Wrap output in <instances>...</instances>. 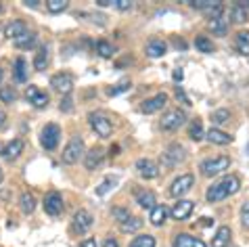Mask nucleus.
<instances>
[{"label":"nucleus","mask_w":249,"mask_h":247,"mask_svg":"<svg viewBox=\"0 0 249 247\" xmlns=\"http://www.w3.org/2000/svg\"><path fill=\"white\" fill-rule=\"evenodd\" d=\"M0 13H2V6H0Z\"/></svg>","instance_id":"57"},{"label":"nucleus","mask_w":249,"mask_h":247,"mask_svg":"<svg viewBox=\"0 0 249 247\" xmlns=\"http://www.w3.org/2000/svg\"><path fill=\"white\" fill-rule=\"evenodd\" d=\"M130 247H155V237L151 235H141L136 237L132 243H130Z\"/></svg>","instance_id":"38"},{"label":"nucleus","mask_w":249,"mask_h":247,"mask_svg":"<svg viewBox=\"0 0 249 247\" xmlns=\"http://www.w3.org/2000/svg\"><path fill=\"white\" fill-rule=\"evenodd\" d=\"M25 99L30 101L36 109H44L48 105V94L40 90L38 86H30V88H27V90H25Z\"/></svg>","instance_id":"14"},{"label":"nucleus","mask_w":249,"mask_h":247,"mask_svg":"<svg viewBox=\"0 0 249 247\" xmlns=\"http://www.w3.org/2000/svg\"><path fill=\"white\" fill-rule=\"evenodd\" d=\"M88 120H90V126L96 134H99V139H109V136L113 134V124L109 122L107 115H103V113H90L88 115Z\"/></svg>","instance_id":"4"},{"label":"nucleus","mask_w":249,"mask_h":247,"mask_svg":"<svg viewBox=\"0 0 249 247\" xmlns=\"http://www.w3.org/2000/svg\"><path fill=\"white\" fill-rule=\"evenodd\" d=\"M165 103H168V94H165V92H159V94H155V97H151V99H147V101H142L141 111L151 115V113L159 111V109H163V107H165Z\"/></svg>","instance_id":"10"},{"label":"nucleus","mask_w":249,"mask_h":247,"mask_svg":"<svg viewBox=\"0 0 249 247\" xmlns=\"http://www.w3.org/2000/svg\"><path fill=\"white\" fill-rule=\"evenodd\" d=\"M19 205H21V212H23V214H34V210H36V199H34L32 193H23Z\"/></svg>","instance_id":"32"},{"label":"nucleus","mask_w":249,"mask_h":247,"mask_svg":"<svg viewBox=\"0 0 249 247\" xmlns=\"http://www.w3.org/2000/svg\"><path fill=\"white\" fill-rule=\"evenodd\" d=\"M193 208H195V203L189 201V199H180L174 208H172V218H176V220H186L191 214H193Z\"/></svg>","instance_id":"15"},{"label":"nucleus","mask_w":249,"mask_h":247,"mask_svg":"<svg viewBox=\"0 0 249 247\" xmlns=\"http://www.w3.org/2000/svg\"><path fill=\"white\" fill-rule=\"evenodd\" d=\"M241 224H243V229H249V199L241 205Z\"/></svg>","instance_id":"44"},{"label":"nucleus","mask_w":249,"mask_h":247,"mask_svg":"<svg viewBox=\"0 0 249 247\" xmlns=\"http://www.w3.org/2000/svg\"><path fill=\"white\" fill-rule=\"evenodd\" d=\"M172 78H174V82H180V80H182V70H174Z\"/></svg>","instance_id":"49"},{"label":"nucleus","mask_w":249,"mask_h":247,"mask_svg":"<svg viewBox=\"0 0 249 247\" xmlns=\"http://www.w3.org/2000/svg\"><path fill=\"white\" fill-rule=\"evenodd\" d=\"M96 53H99L103 59H109L115 54V46L111 42H107V40H99V42H96Z\"/></svg>","instance_id":"31"},{"label":"nucleus","mask_w":249,"mask_h":247,"mask_svg":"<svg viewBox=\"0 0 249 247\" xmlns=\"http://www.w3.org/2000/svg\"><path fill=\"white\" fill-rule=\"evenodd\" d=\"M34 42H36V34L23 32L21 36L15 40V46H17V49H32V44H34Z\"/></svg>","instance_id":"33"},{"label":"nucleus","mask_w":249,"mask_h":247,"mask_svg":"<svg viewBox=\"0 0 249 247\" xmlns=\"http://www.w3.org/2000/svg\"><path fill=\"white\" fill-rule=\"evenodd\" d=\"M44 212L48 216H59L63 212V197L57 191H51L46 197H44Z\"/></svg>","instance_id":"8"},{"label":"nucleus","mask_w":249,"mask_h":247,"mask_svg":"<svg viewBox=\"0 0 249 247\" xmlns=\"http://www.w3.org/2000/svg\"><path fill=\"white\" fill-rule=\"evenodd\" d=\"M113 216H115V220L122 224V222H126L132 214H130V212H128L126 208H113Z\"/></svg>","instance_id":"43"},{"label":"nucleus","mask_w":249,"mask_h":247,"mask_svg":"<svg viewBox=\"0 0 249 247\" xmlns=\"http://www.w3.org/2000/svg\"><path fill=\"white\" fill-rule=\"evenodd\" d=\"M105 247H120V245H117V241H115V239H111V237H109L107 241H105Z\"/></svg>","instance_id":"51"},{"label":"nucleus","mask_w":249,"mask_h":247,"mask_svg":"<svg viewBox=\"0 0 249 247\" xmlns=\"http://www.w3.org/2000/svg\"><path fill=\"white\" fill-rule=\"evenodd\" d=\"M25 32V23L21 21V19H15V21H9L4 27V36L11 38V40H17L21 34Z\"/></svg>","instance_id":"22"},{"label":"nucleus","mask_w":249,"mask_h":247,"mask_svg":"<svg viewBox=\"0 0 249 247\" xmlns=\"http://www.w3.org/2000/svg\"><path fill=\"white\" fill-rule=\"evenodd\" d=\"M67 6H69L67 0H48V2H46L48 13H63Z\"/></svg>","instance_id":"39"},{"label":"nucleus","mask_w":249,"mask_h":247,"mask_svg":"<svg viewBox=\"0 0 249 247\" xmlns=\"http://www.w3.org/2000/svg\"><path fill=\"white\" fill-rule=\"evenodd\" d=\"M234 51L243 57H249V32H239L234 36Z\"/></svg>","instance_id":"23"},{"label":"nucleus","mask_w":249,"mask_h":247,"mask_svg":"<svg viewBox=\"0 0 249 247\" xmlns=\"http://www.w3.org/2000/svg\"><path fill=\"white\" fill-rule=\"evenodd\" d=\"M82 155H84V139H80V136H73V139L65 145L63 163H67V166H73V163H78L82 159Z\"/></svg>","instance_id":"3"},{"label":"nucleus","mask_w":249,"mask_h":247,"mask_svg":"<svg viewBox=\"0 0 249 247\" xmlns=\"http://www.w3.org/2000/svg\"><path fill=\"white\" fill-rule=\"evenodd\" d=\"M176 99H178V101H180V103H182V105H184V107H193V103H191V99H189V97H186V92L182 90V88H176Z\"/></svg>","instance_id":"45"},{"label":"nucleus","mask_w":249,"mask_h":247,"mask_svg":"<svg viewBox=\"0 0 249 247\" xmlns=\"http://www.w3.org/2000/svg\"><path fill=\"white\" fill-rule=\"evenodd\" d=\"M82 247H99V245H96L94 239H86V241L82 243Z\"/></svg>","instance_id":"50"},{"label":"nucleus","mask_w":249,"mask_h":247,"mask_svg":"<svg viewBox=\"0 0 249 247\" xmlns=\"http://www.w3.org/2000/svg\"><path fill=\"white\" fill-rule=\"evenodd\" d=\"M168 208L165 205H155L153 210H151V214H149V218H151V224L153 226H161L163 222H165V218H168Z\"/></svg>","instance_id":"25"},{"label":"nucleus","mask_w":249,"mask_h":247,"mask_svg":"<svg viewBox=\"0 0 249 247\" xmlns=\"http://www.w3.org/2000/svg\"><path fill=\"white\" fill-rule=\"evenodd\" d=\"M207 27H210V32H213L216 36H224L228 32V21H224V19H210Z\"/></svg>","instance_id":"30"},{"label":"nucleus","mask_w":249,"mask_h":247,"mask_svg":"<svg viewBox=\"0 0 249 247\" xmlns=\"http://www.w3.org/2000/svg\"><path fill=\"white\" fill-rule=\"evenodd\" d=\"M165 42L163 40H159V38H153V40H149L147 46H144V51H147V54L151 59H159V57H163L165 54Z\"/></svg>","instance_id":"17"},{"label":"nucleus","mask_w":249,"mask_h":247,"mask_svg":"<svg viewBox=\"0 0 249 247\" xmlns=\"http://www.w3.org/2000/svg\"><path fill=\"white\" fill-rule=\"evenodd\" d=\"M103 149H99V147H92L90 151H88V155H84V166H86V170H96L101 166V161H103Z\"/></svg>","instance_id":"18"},{"label":"nucleus","mask_w":249,"mask_h":247,"mask_svg":"<svg viewBox=\"0 0 249 247\" xmlns=\"http://www.w3.org/2000/svg\"><path fill=\"white\" fill-rule=\"evenodd\" d=\"M111 187H115V178H107L105 182L103 184H99V187H96V195H107L109 191H111Z\"/></svg>","instance_id":"42"},{"label":"nucleus","mask_w":249,"mask_h":247,"mask_svg":"<svg viewBox=\"0 0 249 247\" xmlns=\"http://www.w3.org/2000/svg\"><path fill=\"white\" fill-rule=\"evenodd\" d=\"M34 67H36L38 71H44L48 67V49L46 46H40L38 49V54H36V59H34Z\"/></svg>","instance_id":"27"},{"label":"nucleus","mask_w":249,"mask_h":247,"mask_svg":"<svg viewBox=\"0 0 249 247\" xmlns=\"http://www.w3.org/2000/svg\"><path fill=\"white\" fill-rule=\"evenodd\" d=\"M51 86L54 88L57 92H63V94H69L73 88V75L69 73H57L51 78Z\"/></svg>","instance_id":"13"},{"label":"nucleus","mask_w":249,"mask_h":247,"mask_svg":"<svg viewBox=\"0 0 249 247\" xmlns=\"http://www.w3.org/2000/svg\"><path fill=\"white\" fill-rule=\"evenodd\" d=\"M99 6H115V0H96Z\"/></svg>","instance_id":"48"},{"label":"nucleus","mask_w":249,"mask_h":247,"mask_svg":"<svg viewBox=\"0 0 249 247\" xmlns=\"http://www.w3.org/2000/svg\"><path fill=\"white\" fill-rule=\"evenodd\" d=\"M4 120H6V115H4V111H0V128H2V124H4Z\"/></svg>","instance_id":"54"},{"label":"nucleus","mask_w":249,"mask_h":247,"mask_svg":"<svg viewBox=\"0 0 249 247\" xmlns=\"http://www.w3.org/2000/svg\"><path fill=\"white\" fill-rule=\"evenodd\" d=\"M73 109V103H71V99H69V94H65L63 99H61V111L63 113H69Z\"/></svg>","instance_id":"46"},{"label":"nucleus","mask_w":249,"mask_h":247,"mask_svg":"<svg viewBox=\"0 0 249 247\" xmlns=\"http://www.w3.org/2000/svg\"><path fill=\"white\" fill-rule=\"evenodd\" d=\"M205 139L212 142V145H231L232 142V136L231 134H226L222 132V130H218V128H212V130H207L205 132Z\"/></svg>","instance_id":"16"},{"label":"nucleus","mask_w":249,"mask_h":247,"mask_svg":"<svg viewBox=\"0 0 249 247\" xmlns=\"http://www.w3.org/2000/svg\"><path fill=\"white\" fill-rule=\"evenodd\" d=\"M0 101H2L4 105H11V103H15L17 101V90H15V88H11V86L0 88Z\"/></svg>","instance_id":"36"},{"label":"nucleus","mask_w":249,"mask_h":247,"mask_svg":"<svg viewBox=\"0 0 249 247\" xmlns=\"http://www.w3.org/2000/svg\"><path fill=\"white\" fill-rule=\"evenodd\" d=\"M203 136H205V132H203L201 120H193L191 126H189V139H193V141H203Z\"/></svg>","instance_id":"29"},{"label":"nucleus","mask_w":249,"mask_h":247,"mask_svg":"<svg viewBox=\"0 0 249 247\" xmlns=\"http://www.w3.org/2000/svg\"><path fill=\"white\" fill-rule=\"evenodd\" d=\"M174 247H207L201 239L189 235V232H180L176 239H174Z\"/></svg>","instance_id":"19"},{"label":"nucleus","mask_w":249,"mask_h":247,"mask_svg":"<svg viewBox=\"0 0 249 247\" xmlns=\"http://www.w3.org/2000/svg\"><path fill=\"white\" fill-rule=\"evenodd\" d=\"M228 166H231V157L228 155H216V157H210V159H203L199 170H201L203 176H216L220 172H226Z\"/></svg>","instance_id":"2"},{"label":"nucleus","mask_w":249,"mask_h":247,"mask_svg":"<svg viewBox=\"0 0 249 247\" xmlns=\"http://www.w3.org/2000/svg\"><path fill=\"white\" fill-rule=\"evenodd\" d=\"M231 239H232V232L228 226H220L216 237L212 239V247H228L231 245Z\"/></svg>","instance_id":"20"},{"label":"nucleus","mask_w":249,"mask_h":247,"mask_svg":"<svg viewBox=\"0 0 249 247\" xmlns=\"http://www.w3.org/2000/svg\"><path fill=\"white\" fill-rule=\"evenodd\" d=\"M141 226H142V220H141V218L130 216L126 222H122V224H120V229H122V232H126V235H130V232L141 230Z\"/></svg>","instance_id":"28"},{"label":"nucleus","mask_w":249,"mask_h":247,"mask_svg":"<svg viewBox=\"0 0 249 247\" xmlns=\"http://www.w3.org/2000/svg\"><path fill=\"white\" fill-rule=\"evenodd\" d=\"M212 122L213 124H228L231 122V111L228 109H216V111H212Z\"/></svg>","instance_id":"37"},{"label":"nucleus","mask_w":249,"mask_h":247,"mask_svg":"<svg viewBox=\"0 0 249 247\" xmlns=\"http://www.w3.org/2000/svg\"><path fill=\"white\" fill-rule=\"evenodd\" d=\"M199 222H201V226H205V229H207V226H212V218H201V220H199Z\"/></svg>","instance_id":"52"},{"label":"nucleus","mask_w":249,"mask_h":247,"mask_svg":"<svg viewBox=\"0 0 249 247\" xmlns=\"http://www.w3.org/2000/svg\"><path fill=\"white\" fill-rule=\"evenodd\" d=\"M132 0H115V9H120V11H128V9H132Z\"/></svg>","instance_id":"47"},{"label":"nucleus","mask_w":249,"mask_h":247,"mask_svg":"<svg viewBox=\"0 0 249 247\" xmlns=\"http://www.w3.org/2000/svg\"><path fill=\"white\" fill-rule=\"evenodd\" d=\"M92 214L88 210H78L73 216V230L78 232V235H84V232H88V229L92 226Z\"/></svg>","instance_id":"9"},{"label":"nucleus","mask_w":249,"mask_h":247,"mask_svg":"<svg viewBox=\"0 0 249 247\" xmlns=\"http://www.w3.org/2000/svg\"><path fill=\"white\" fill-rule=\"evenodd\" d=\"M21 151H23V141L15 139V141H11L9 145L2 149V155L6 157V159H15V157L21 155Z\"/></svg>","instance_id":"24"},{"label":"nucleus","mask_w":249,"mask_h":247,"mask_svg":"<svg viewBox=\"0 0 249 247\" xmlns=\"http://www.w3.org/2000/svg\"><path fill=\"white\" fill-rule=\"evenodd\" d=\"M23 4H27V6H38L40 2H38V0H25Z\"/></svg>","instance_id":"53"},{"label":"nucleus","mask_w":249,"mask_h":247,"mask_svg":"<svg viewBox=\"0 0 249 247\" xmlns=\"http://www.w3.org/2000/svg\"><path fill=\"white\" fill-rule=\"evenodd\" d=\"M193 182H195V176H193V174H182V176H178L176 180L170 184V197H174V199L182 197L186 191L193 187Z\"/></svg>","instance_id":"7"},{"label":"nucleus","mask_w":249,"mask_h":247,"mask_svg":"<svg viewBox=\"0 0 249 247\" xmlns=\"http://www.w3.org/2000/svg\"><path fill=\"white\" fill-rule=\"evenodd\" d=\"M195 46H197V51H201V53H213L216 51V44H213L207 36H197L195 38Z\"/></svg>","instance_id":"34"},{"label":"nucleus","mask_w":249,"mask_h":247,"mask_svg":"<svg viewBox=\"0 0 249 247\" xmlns=\"http://www.w3.org/2000/svg\"><path fill=\"white\" fill-rule=\"evenodd\" d=\"M0 182H2V168H0Z\"/></svg>","instance_id":"55"},{"label":"nucleus","mask_w":249,"mask_h":247,"mask_svg":"<svg viewBox=\"0 0 249 247\" xmlns=\"http://www.w3.org/2000/svg\"><path fill=\"white\" fill-rule=\"evenodd\" d=\"M239 189H241L239 176L231 174V176H224L222 180H218L216 184H212V187L207 189V193H205V199L210 203H218V201H222V199H226V197L239 193Z\"/></svg>","instance_id":"1"},{"label":"nucleus","mask_w":249,"mask_h":247,"mask_svg":"<svg viewBox=\"0 0 249 247\" xmlns=\"http://www.w3.org/2000/svg\"><path fill=\"white\" fill-rule=\"evenodd\" d=\"M231 21L232 23H245L247 21V11L241 4H234L231 11Z\"/></svg>","instance_id":"35"},{"label":"nucleus","mask_w":249,"mask_h":247,"mask_svg":"<svg viewBox=\"0 0 249 247\" xmlns=\"http://www.w3.org/2000/svg\"><path fill=\"white\" fill-rule=\"evenodd\" d=\"M128 86H130V80H124V82H120V84H115V86L109 88L107 94H109V97H115V94H122V92H126V90H128Z\"/></svg>","instance_id":"41"},{"label":"nucleus","mask_w":249,"mask_h":247,"mask_svg":"<svg viewBox=\"0 0 249 247\" xmlns=\"http://www.w3.org/2000/svg\"><path fill=\"white\" fill-rule=\"evenodd\" d=\"M184 122H186V115H184L182 109H170V111H165V115L161 118V130H165V132H174V130L180 128Z\"/></svg>","instance_id":"6"},{"label":"nucleus","mask_w":249,"mask_h":247,"mask_svg":"<svg viewBox=\"0 0 249 247\" xmlns=\"http://www.w3.org/2000/svg\"><path fill=\"white\" fill-rule=\"evenodd\" d=\"M136 201H138V205L141 208H144V210H153L155 208V193L153 191H136Z\"/></svg>","instance_id":"21"},{"label":"nucleus","mask_w":249,"mask_h":247,"mask_svg":"<svg viewBox=\"0 0 249 247\" xmlns=\"http://www.w3.org/2000/svg\"><path fill=\"white\" fill-rule=\"evenodd\" d=\"M59 139H61V128L57 124H46L42 128V132H40V142H42V147L46 151H54L59 145Z\"/></svg>","instance_id":"5"},{"label":"nucleus","mask_w":249,"mask_h":247,"mask_svg":"<svg viewBox=\"0 0 249 247\" xmlns=\"http://www.w3.org/2000/svg\"><path fill=\"white\" fill-rule=\"evenodd\" d=\"M0 82H2V70H0Z\"/></svg>","instance_id":"56"},{"label":"nucleus","mask_w":249,"mask_h":247,"mask_svg":"<svg viewBox=\"0 0 249 247\" xmlns=\"http://www.w3.org/2000/svg\"><path fill=\"white\" fill-rule=\"evenodd\" d=\"M13 78H15V82H25L27 80V63L23 57H19L15 61V67H13Z\"/></svg>","instance_id":"26"},{"label":"nucleus","mask_w":249,"mask_h":247,"mask_svg":"<svg viewBox=\"0 0 249 247\" xmlns=\"http://www.w3.org/2000/svg\"><path fill=\"white\" fill-rule=\"evenodd\" d=\"M136 170H138V174H141V178H144V180H153V178L159 176V166L153 159H138Z\"/></svg>","instance_id":"12"},{"label":"nucleus","mask_w":249,"mask_h":247,"mask_svg":"<svg viewBox=\"0 0 249 247\" xmlns=\"http://www.w3.org/2000/svg\"><path fill=\"white\" fill-rule=\"evenodd\" d=\"M189 4L195 6V9H201V11H210L212 6H216L220 2H218V0H191Z\"/></svg>","instance_id":"40"},{"label":"nucleus","mask_w":249,"mask_h":247,"mask_svg":"<svg viewBox=\"0 0 249 247\" xmlns=\"http://www.w3.org/2000/svg\"><path fill=\"white\" fill-rule=\"evenodd\" d=\"M161 159H163V163L168 168H174V166H178V163L184 159V149L180 145H172V147H168L163 151Z\"/></svg>","instance_id":"11"}]
</instances>
